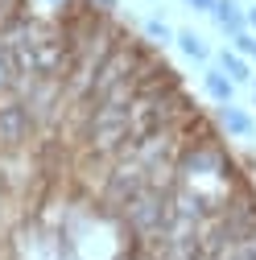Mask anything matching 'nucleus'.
I'll return each instance as SVG.
<instances>
[{
  "instance_id": "1",
  "label": "nucleus",
  "mask_w": 256,
  "mask_h": 260,
  "mask_svg": "<svg viewBox=\"0 0 256 260\" xmlns=\"http://www.w3.org/2000/svg\"><path fill=\"white\" fill-rule=\"evenodd\" d=\"M170 219H174V203H170V194H166V190H153V186H145L137 199L120 211L124 232H133L141 244H149V240H157V236H166Z\"/></svg>"
},
{
  "instance_id": "2",
  "label": "nucleus",
  "mask_w": 256,
  "mask_h": 260,
  "mask_svg": "<svg viewBox=\"0 0 256 260\" xmlns=\"http://www.w3.org/2000/svg\"><path fill=\"white\" fill-rule=\"evenodd\" d=\"M38 145V124L17 95H0V153H21Z\"/></svg>"
},
{
  "instance_id": "3",
  "label": "nucleus",
  "mask_w": 256,
  "mask_h": 260,
  "mask_svg": "<svg viewBox=\"0 0 256 260\" xmlns=\"http://www.w3.org/2000/svg\"><path fill=\"white\" fill-rule=\"evenodd\" d=\"M215 124L223 128V137H228V141H252V137H256V120H252L236 100H232V104H219Z\"/></svg>"
},
{
  "instance_id": "4",
  "label": "nucleus",
  "mask_w": 256,
  "mask_h": 260,
  "mask_svg": "<svg viewBox=\"0 0 256 260\" xmlns=\"http://www.w3.org/2000/svg\"><path fill=\"white\" fill-rule=\"evenodd\" d=\"M207 17L215 21V29H219L223 38H236L240 29H248V13H244L240 0H215Z\"/></svg>"
},
{
  "instance_id": "5",
  "label": "nucleus",
  "mask_w": 256,
  "mask_h": 260,
  "mask_svg": "<svg viewBox=\"0 0 256 260\" xmlns=\"http://www.w3.org/2000/svg\"><path fill=\"white\" fill-rule=\"evenodd\" d=\"M211 62H215V67L228 75L236 87H244V83H252V79H256V75H252V58H244V54H240V50H232V46L215 50V54H211Z\"/></svg>"
},
{
  "instance_id": "6",
  "label": "nucleus",
  "mask_w": 256,
  "mask_h": 260,
  "mask_svg": "<svg viewBox=\"0 0 256 260\" xmlns=\"http://www.w3.org/2000/svg\"><path fill=\"white\" fill-rule=\"evenodd\" d=\"M203 91L211 95L215 104H232V100H236V83L223 75L215 62H207V67H203Z\"/></svg>"
},
{
  "instance_id": "7",
  "label": "nucleus",
  "mask_w": 256,
  "mask_h": 260,
  "mask_svg": "<svg viewBox=\"0 0 256 260\" xmlns=\"http://www.w3.org/2000/svg\"><path fill=\"white\" fill-rule=\"evenodd\" d=\"M174 46H178L190 62H199V67H207V62H211V46H207V38H203V34H195V29H178Z\"/></svg>"
},
{
  "instance_id": "8",
  "label": "nucleus",
  "mask_w": 256,
  "mask_h": 260,
  "mask_svg": "<svg viewBox=\"0 0 256 260\" xmlns=\"http://www.w3.org/2000/svg\"><path fill=\"white\" fill-rule=\"evenodd\" d=\"M145 42L149 46H157V50H166V46H174V38H178V29H170L162 17H145Z\"/></svg>"
},
{
  "instance_id": "9",
  "label": "nucleus",
  "mask_w": 256,
  "mask_h": 260,
  "mask_svg": "<svg viewBox=\"0 0 256 260\" xmlns=\"http://www.w3.org/2000/svg\"><path fill=\"white\" fill-rule=\"evenodd\" d=\"M13 87H17V67H13L9 46L0 42V95H13Z\"/></svg>"
},
{
  "instance_id": "10",
  "label": "nucleus",
  "mask_w": 256,
  "mask_h": 260,
  "mask_svg": "<svg viewBox=\"0 0 256 260\" xmlns=\"http://www.w3.org/2000/svg\"><path fill=\"white\" fill-rule=\"evenodd\" d=\"M228 42H232V50H240L244 58H252V62H256V34H252V29H240V34H236V38H228Z\"/></svg>"
},
{
  "instance_id": "11",
  "label": "nucleus",
  "mask_w": 256,
  "mask_h": 260,
  "mask_svg": "<svg viewBox=\"0 0 256 260\" xmlns=\"http://www.w3.org/2000/svg\"><path fill=\"white\" fill-rule=\"evenodd\" d=\"M211 5L215 0H182V9H190V13H211Z\"/></svg>"
},
{
  "instance_id": "12",
  "label": "nucleus",
  "mask_w": 256,
  "mask_h": 260,
  "mask_svg": "<svg viewBox=\"0 0 256 260\" xmlns=\"http://www.w3.org/2000/svg\"><path fill=\"white\" fill-rule=\"evenodd\" d=\"M91 5L100 9V13H116V0H91Z\"/></svg>"
},
{
  "instance_id": "13",
  "label": "nucleus",
  "mask_w": 256,
  "mask_h": 260,
  "mask_svg": "<svg viewBox=\"0 0 256 260\" xmlns=\"http://www.w3.org/2000/svg\"><path fill=\"white\" fill-rule=\"evenodd\" d=\"M244 13H248V29L256 34V5H252V9H244Z\"/></svg>"
}]
</instances>
